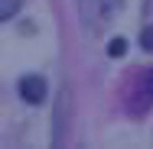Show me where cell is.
<instances>
[{"instance_id":"obj_1","label":"cell","mask_w":153,"mask_h":149,"mask_svg":"<svg viewBox=\"0 0 153 149\" xmlns=\"http://www.w3.org/2000/svg\"><path fill=\"white\" fill-rule=\"evenodd\" d=\"M121 3L124 0H78V10H82V20L91 29H98V26H104V23H111L117 16Z\"/></svg>"},{"instance_id":"obj_2","label":"cell","mask_w":153,"mask_h":149,"mask_svg":"<svg viewBox=\"0 0 153 149\" xmlns=\"http://www.w3.org/2000/svg\"><path fill=\"white\" fill-rule=\"evenodd\" d=\"M20 94H23V101H26V104H42V101H46V94H49L46 78H39V75H26V78L20 81Z\"/></svg>"},{"instance_id":"obj_3","label":"cell","mask_w":153,"mask_h":149,"mask_svg":"<svg viewBox=\"0 0 153 149\" xmlns=\"http://www.w3.org/2000/svg\"><path fill=\"white\" fill-rule=\"evenodd\" d=\"M23 0H0V20H13V13L20 10Z\"/></svg>"},{"instance_id":"obj_4","label":"cell","mask_w":153,"mask_h":149,"mask_svg":"<svg viewBox=\"0 0 153 149\" xmlns=\"http://www.w3.org/2000/svg\"><path fill=\"white\" fill-rule=\"evenodd\" d=\"M140 46H143L147 52H153V26H147V29L140 32Z\"/></svg>"},{"instance_id":"obj_5","label":"cell","mask_w":153,"mask_h":149,"mask_svg":"<svg viewBox=\"0 0 153 149\" xmlns=\"http://www.w3.org/2000/svg\"><path fill=\"white\" fill-rule=\"evenodd\" d=\"M143 91H147L143 104H153V71H147V81H143Z\"/></svg>"},{"instance_id":"obj_6","label":"cell","mask_w":153,"mask_h":149,"mask_svg":"<svg viewBox=\"0 0 153 149\" xmlns=\"http://www.w3.org/2000/svg\"><path fill=\"white\" fill-rule=\"evenodd\" d=\"M124 52V39H114V42H111V55H121Z\"/></svg>"}]
</instances>
